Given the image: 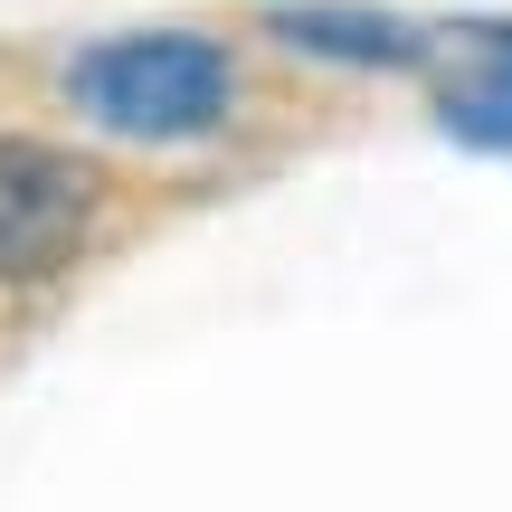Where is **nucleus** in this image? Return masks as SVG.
<instances>
[{"label": "nucleus", "instance_id": "nucleus-3", "mask_svg": "<svg viewBox=\"0 0 512 512\" xmlns=\"http://www.w3.org/2000/svg\"><path fill=\"white\" fill-rule=\"evenodd\" d=\"M418 67H437V114L456 143L512 152V19H456L427 29Z\"/></svg>", "mask_w": 512, "mask_h": 512}, {"label": "nucleus", "instance_id": "nucleus-4", "mask_svg": "<svg viewBox=\"0 0 512 512\" xmlns=\"http://www.w3.org/2000/svg\"><path fill=\"white\" fill-rule=\"evenodd\" d=\"M275 29L313 57H351V67H418L427 29H399L380 10H275Z\"/></svg>", "mask_w": 512, "mask_h": 512}, {"label": "nucleus", "instance_id": "nucleus-2", "mask_svg": "<svg viewBox=\"0 0 512 512\" xmlns=\"http://www.w3.org/2000/svg\"><path fill=\"white\" fill-rule=\"evenodd\" d=\"M95 200H105L95 162L57 143H0V285H38V275L76 266Z\"/></svg>", "mask_w": 512, "mask_h": 512}, {"label": "nucleus", "instance_id": "nucleus-1", "mask_svg": "<svg viewBox=\"0 0 512 512\" xmlns=\"http://www.w3.org/2000/svg\"><path fill=\"white\" fill-rule=\"evenodd\" d=\"M67 95L124 143H181V133H209L238 95L228 57L209 38L152 29V38H114V48H86L67 67Z\"/></svg>", "mask_w": 512, "mask_h": 512}]
</instances>
